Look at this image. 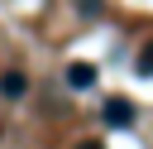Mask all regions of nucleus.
Wrapping results in <instances>:
<instances>
[{
  "label": "nucleus",
  "instance_id": "1",
  "mask_svg": "<svg viewBox=\"0 0 153 149\" xmlns=\"http://www.w3.org/2000/svg\"><path fill=\"white\" fill-rule=\"evenodd\" d=\"M134 101H124V96H105V106H100V120L105 125H115V130H129L134 125Z\"/></svg>",
  "mask_w": 153,
  "mask_h": 149
},
{
  "label": "nucleus",
  "instance_id": "2",
  "mask_svg": "<svg viewBox=\"0 0 153 149\" xmlns=\"http://www.w3.org/2000/svg\"><path fill=\"white\" fill-rule=\"evenodd\" d=\"M67 87H76V91L96 87V67H91V62H72V67H67Z\"/></svg>",
  "mask_w": 153,
  "mask_h": 149
},
{
  "label": "nucleus",
  "instance_id": "3",
  "mask_svg": "<svg viewBox=\"0 0 153 149\" xmlns=\"http://www.w3.org/2000/svg\"><path fill=\"white\" fill-rule=\"evenodd\" d=\"M24 91H29V77H24V72H5V77H0V96H10V101H19Z\"/></svg>",
  "mask_w": 153,
  "mask_h": 149
},
{
  "label": "nucleus",
  "instance_id": "4",
  "mask_svg": "<svg viewBox=\"0 0 153 149\" xmlns=\"http://www.w3.org/2000/svg\"><path fill=\"white\" fill-rule=\"evenodd\" d=\"M134 72H139V77H153V38H148V43H143V53L134 58Z\"/></svg>",
  "mask_w": 153,
  "mask_h": 149
},
{
  "label": "nucleus",
  "instance_id": "5",
  "mask_svg": "<svg viewBox=\"0 0 153 149\" xmlns=\"http://www.w3.org/2000/svg\"><path fill=\"white\" fill-rule=\"evenodd\" d=\"M76 149H105V144H100V139H81Z\"/></svg>",
  "mask_w": 153,
  "mask_h": 149
}]
</instances>
